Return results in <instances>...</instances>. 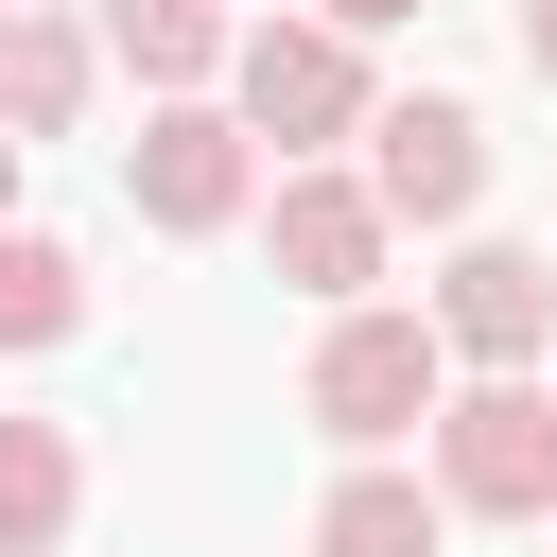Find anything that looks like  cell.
I'll list each match as a JSON object with an SVG mask.
<instances>
[{"label":"cell","instance_id":"1","mask_svg":"<svg viewBox=\"0 0 557 557\" xmlns=\"http://www.w3.org/2000/svg\"><path fill=\"white\" fill-rule=\"evenodd\" d=\"M435 505L453 522H557V383H522V366H470V383H435Z\"/></svg>","mask_w":557,"mask_h":557},{"label":"cell","instance_id":"2","mask_svg":"<svg viewBox=\"0 0 557 557\" xmlns=\"http://www.w3.org/2000/svg\"><path fill=\"white\" fill-rule=\"evenodd\" d=\"M366 104H383V87H366V35H331V17H244V35H226V122H244V139L331 157Z\"/></svg>","mask_w":557,"mask_h":557},{"label":"cell","instance_id":"3","mask_svg":"<svg viewBox=\"0 0 557 557\" xmlns=\"http://www.w3.org/2000/svg\"><path fill=\"white\" fill-rule=\"evenodd\" d=\"M435 383H453L435 313H383V296H331V348H313V435H348V453H400V435L435 418Z\"/></svg>","mask_w":557,"mask_h":557},{"label":"cell","instance_id":"4","mask_svg":"<svg viewBox=\"0 0 557 557\" xmlns=\"http://www.w3.org/2000/svg\"><path fill=\"white\" fill-rule=\"evenodd\" d=\"M122 191H139V226H174V244H209V226H244V209H261V139H244L226 104H191V87H157V122L122 139Z\"/></svg>","mask_w":557,"mask_h":557},{"label":"cell","instance_id":"5","mask_svg":"<svg viewBox=\"0 0 557 557\" xmlns=\"http://www.w3.org/2000/svg\"><path fill=\"white\" fill-rule=\"evenodd\" d=\"M348 139H366L383 226H470V209H487V122H470L453 87H400V104H366Z\"/></svg>","mask_w":557,"mask_h":557},{"label":"cell","instance_id":"6","mask_svg":"<svg viewBox=\"0 0 557 557\" xmlns=\"http://www.w3.org/2000/svg\"><path fill=\"white\" fill-rule=\"evenodd\" d=\"M261 244H278V278H296V296H366L400 226H383V191H366V174H313V157H278V209H261Z\"/></svg>","mask_w":557,"mask_h":557},{"label":"cell","instance_id":"7","mask_svg":"<svg viewBox=\"0 0 557 557\" xmlns=\"http://www.w3.org/2000/svg\"><path fill=\"white\" fill-rule=\"evenodd\" d=\"M435 348H453V366H540V348H557V261H540V244H453Z\"/></svg>","mask_w":557,"mask_h":557},{"label":"cell","instance_id":"8","mask_svg":"<svg viewBox=\"0 0 557 557\" xmlns=\"http://www.w3.org/2000/svg\"><path fill=\"white\" fill-rule=\"evenodd\" d=\"M87 87H104L87 17H52V0H0V139H70V122H87Z\"/></svg>","mask_w":557,"mask_h":557},{"label":"cell","instance_id":"9","mask_svg":"<svg viewBox=\"0 0 557 557\" xmlns=\"http://www.w3.org/2000/svg\"><path fill=\"white\" fill-rule=\"evenodd\" d=\"M435 540H453L435 470H383V453H366V470H348V487L313 505V557H435Z\"/></svg>","mask_w":557,"mask_h":557},{"label":"cell","instance_id":"10","mask_svg":"<svg viewBox=\"0 0 557 557\" xmlns=\"http://www.w3.org/2000/svg\"><path fill=\"white\" fill-rule=\"evenodd\" d=\"M87 52H122L139 87H209L226 70V0H87Z\"/></svg>","mask_w":557,"mask_h":557},{"label":"cell","instance_id":"11","mask_svg":"<svg viewBox=\"0 0 557 557\" xmlns=\"http://www.w3.org/2000/svg\"><path fill=\"white\" fill-rule=\"evenodd\" d=\"M70 505H87L70 418H0V557H52V540H70Z\"/></svg>","mask_w":557,"mask_h":557},{"label":"cell","instance_id":"12","mask_svg":"<svg viewBox=\"0 0 557 557\" xmlns=\"http://www.w3.org/2000/svg\"><path fill=\"white\" fill-rule=\"evenodd\" d=\"M87 331V261L52 226H0V348H70Z\"/></svg>","mask_w":557,"mask_h":557},{"label":"cell","instance_id":"13","mask_svg":"<svg viewBox=\"0 0 557 557\" xmlns=\"http://www.w3.org/2000/svg\"><path fill=\"white\" fill-rule=\"evenodd\" d=\"M313 17H331V35H400L418 0H313Z\"/></svg>","mask_w":557,"mask_h":557},{"label":"cell","instance_id":"14","mask_svg":"<svg viewBox=\"0 0 557 557\" xmlns=\"http://www.w3.org/2000/svg\"><path fill=\"white\" fill-rule=\"evenodd\" d=\"M522 70H540V87H557V0H522Z\"/></svg>","mask_w":557,"mask_h":557},{"label":"cell","instance_id":"15","mask_svg":"<svg viewBox=\"0 0 557 557\" xmlns=\"http://www.w3.org/2000/svg\"><path fill=\"white\" fill-rule=\"evenodd\" d=\"M0 226H17V139H0Z\"/></svg>","mask_w":557,"mask_h":557}]
</instances>
